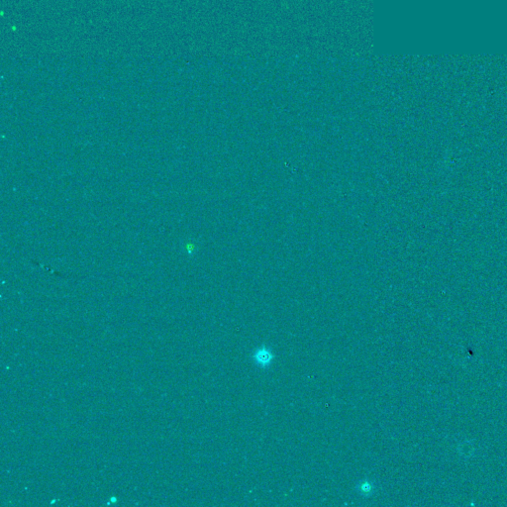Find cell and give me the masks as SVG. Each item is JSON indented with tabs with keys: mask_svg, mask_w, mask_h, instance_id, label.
<instances>
[{
	"mask_svg": "<svg viewBox=\"0 0 507 507\" xmlns=\"http://www.w3.org/2000/svg\"><path fill=\"white\" fill-rule=\"evenodd\" d=\"M275 358L276 355L274 351L267 345H262L256 348L251 354V360L254 364L261 369H267L271 367L275 361Z\"/></svg>",
	"mask_w": 507,
	"mask_h": 507,
	"instance_id": "1",
	"label": "cell"
},
{
	"mask_svg": "<svg viewBox=\"0 0 507 507\" xmlns=\"http://www.w3.org/2000/svg\"><path fill=\"white\" fill-rule=\"evenodd\" d=\"M356 490L362 497H370L372 494H374L376 485L371 479L363 478L357 484Z\"/></svg>",
	"mask_w": 507,
	"mask_h": 507,
	"instance_id": "2",
	"label": "cell"
}]
</instances>
